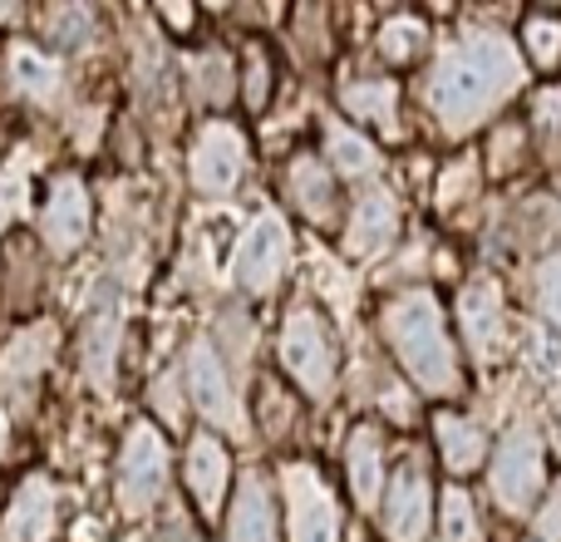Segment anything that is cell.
Instances as JSON below:
<instances>
[{"label": "cell", "instance_id": "obj_1", "mask_svg": "<svg viewBox=\"0 0 561 542\" xmlns=\"http://www.w3.org/2000/svg\"><path fill=\"white\" fill-rule=\"evenodd\" d=\"M517 79H523V65L497 30L493 35H468L428 75V109L438 114L444 134H468L513 94Z\"/></svg>", "mask_w": 561, "mask_h": 542}, {"label": "cell", "instance_id": "obj_2", "mask_svg": "<svg viewBox=\"0 0 561 542\" xmlns=\"http://www.w3.org/2000/svg\"><path fill=\"white\" fill-rule=\"evenodd\" d=\"M385 336L394 346L399 365L428 389V395H454L458 389V355L444 330V310L428 291H404L385 306Z\"/></svg>", "mask_w": 561, "mask_h": 542}, {"label": "cell", "instance_id": "obj_3", "mask_svg": "<svg viewBox=\"0 0 561 542\" xmlns=\"http://www.w3.org/2000/svg\"><path fill=\"white\" fill-rule=\"evenodd\" d=\"M280 365L316 399H325L330 385H335V350H330L325 326L310 306H290L286 326H280Z\"/></svg>", "mask_w": 561, "mask_h": 542}, {"label": "cell", "instance_id": "obj_4", "mask_svg": "<svg viewBox=\"0 0 561 542\" xmlns=\"http://www.w3.org/2000/svg\"><path fill=\"white\" fill-rule=\"evenodd\" d=\"M168 484V444L153 425H134L118 454V504L124 513H148Z\"/></svg>", "mask_w": 561, "mask_h": 542}, {"label": "cell", "instance_id": "obj_5", "mask_svg": "<svg viewBox=\"0 0 561 542\" xmlns=\"http://www.w3.org/2000/svg\"><path fill=\"white\" fill-rule=\"evenodd\" d=\"M493 498L507 508V513H527L533 498L542 494V478H547V454H542V439L533 429H513V434L497 444L493 454Z\"/></svg>", "mask_w": 561, "mask_h": 542}, {"label": "cell", "instance_id": "obj_6", "mask_svg": "<svg viewBox=\"0 0 561 542\" xmlns=\"http://www.w3.org/2000/svg\"><path fill=\"white\" fill-rule=\"evenodd\" d=\"M183 395H193L197 415L207 425L227 429V434H242V405H237V389L227 380V365L217 360V350L207 340H193L187 346V365H183Z\"/></svg>", "mask_w": 561, "mask_h": 542}, {"label": "cell", "instance_id": "obj_7", "mask_svg": "<svg viewBox=\"0 0 561 542\" xmlns=\"http://www.w3.org/2000/svg\"><path fill=\"white\" fill-rule=\"evenodd\" d=\"M286 484V518H290V542H340V508L335 494L316 478L310 464H290L280 474Z\"/></svg>", "mask_w": 561, "mask_h": 542}, {"label": "cell", "instance_id": "obj_8", "mask_svg": "<svg viewBox=\"0 0 561 542\" xmlns=\"http://www.w3.org/2000/svg\"><path fill=\"white\" fill-rule=\"evenodd\" d=\"M286 257H290L286 223H280L276 213H262V217H256V223L242 233V242H237L232 271H237V281H242L247 291L266 296V291H272L276 281H280V271H286Z\"/></svg>", "mask_w": 561, "mask_h": 542}, {"label": "cell", "instance_id": "obj_9", "mask_svg": "<svg viewBox=\"0 0 561 542\" xmlns=\"http://www.w3.org/2000/svg\"><path fill=\"white\" fill-rule=\"evenodd\" d=\"M247 173V144L232 124H207L193 144V183L207 197H227Z\"/></svg>", "mask_w": 561, "mask_h": 542}, {"label": "cell", "instance_id": "obj_10", "mask_svg": "<svg viewBox=\"0 0 561 542\" xmlns=\"http://www.w3.org/2000/svg\"><path fill=\"white\" fill-rule=\"evenodd\" d=\"M39 233H45V247L55 257H69L84 247L89 237V188L79 183L75 173L55 178L45 197V213H39Z\"/></svg>", "mask_w": 561, "mask_h": 542}, {"label": "cell", "instance_id": "obj_11", "mask_svg": "<svg viewBox=\"0 0 561 542\" xmlns=\"http://www.w3.org/2000/svg\"><path fill=\"white\" fill-rule=\"evenodd\" d=\"M428 523H434V494H428V478L419 464L399 468L394 484L385 498V533L389 542H424Z\"/></svg>", "mask_w": 561, "mask_h": 542}, {"label": "cell", "instance_id": "obj_12", "mask_svg": "<svg viewBox=\"0 0 561 542\" xmlns=\"http://www.w3.org/2000/svg\"><path fill=\"white\" fill-rule=\"evenodd\" d=\"M59 523V498L49 478H25L10 498V513L0 523V542H49Z\"/></svg>", "mask_w": 561, "mask_h": 542}, {"label": "cell", "instance_id": "obj_13", "mask_svg": "<svg viewBox=\"0 0 561 542\" xmlns=\"http://www.w3.org/2000/svg\"><path fill=\"white\" fill-rule=\"evenodd\" d=\"M187 488H193L197 508L207 518H217V508L227 504V488H232V454L217 434H197L187 449Z\"/></svg>", "mask_w": 561, "mask_h": 542}, {"label": "cell", "instance_id": "obj_14", "mask_svg": "<svg viewBox=\"0 0 561 542\" xmlns=\"http://www.w3.org/2000/svg\"><path fill=\"white\" fill-rule=\"evenodd\" d=\"M458 326H463V340L483 360L497 355V346H503V296H497L493 281L463 286V296H458Z\"/></svg>", "mask_w": 561, "mask_h": 542}, {"label": "cell", "instance_id": "obj_15", "mask_svg": "<svg viewBox=\"0 0 561 542\" xmlns=\"http://www.w3.org/2000/svg\"><path fill=\"white\" fill-rule=\"evenodd\" d=\"M394 233H399L394 197H389L385 188L359 193L355 217H350V227H345V247H350V252H355V257H375V252H385V247L394 242Z\"/></svg>", "mask_w": 561, "mask_h": 542}, {"label": "cell", "instance_id": "obj_16", "mask_svg": "<svg viewBox=\"0 0 561 542\" xmlns=\"http://www.w3.org/2000/svg\"><path fill=\"white\" fill-rule=\"evenodd\" d=\"M434 439H438V454H444L448 474H473L478 464L488 459V434L478 419L468 415H438L434 419Z\"/></svg>", "mask_w": 561, "mask_h": 542}, {"label": "cell", "instance_id": "obj_17", "mask_svg": "<svg viewBox=\"0 0 561 542\" xmlns=\"http://www.w3.org/2000/svg\"><path fill=\"white\" fill-rule=\"evenodd\" d=\"M232 542H276V504L262 474H242L232 504Z\"/></svg>", "mask_w": 561, "mask_h": 542}, {"label": "cell", "instance_id": "obj_18", "mask_svg": "<svg viewBox=\"0 0 561 542\" xmlns=\"http://www.w3.org/2000/svg\"><path fill=\"white\" fill-rule=\"evenodd\" d=\"M49 350H55V326H25L0 355V380L5 385H30L49 365Z\"/></svg>", "mask_w": 561, "mask_h": 542}, {"label": "cell", "instance_id": "obj_19", "mask_svg": "<svg viewBox=\"0 0 561 542\" xmlns=\"http://www.w3.org/2000/svg\"><path fill=\"white\" fill-rule=\"evenodd\" d=\"M350 488H355V504L359 508H375L379 484H385V454H379V434L375 429H355L350 434Z\"/></svg>", "mask_w": 561, "mask_h": 542}, {"label": "cell", "instance_id": "obj_20", "mask_svg": "<svg viewBox=\"0 0 561 542\" xmlns=\"http://www.w3.org/2000/svg\"><path fill=\"white\" fill-rule=\"evenodd\" d=\"M290 197H296V207L306 217L330 223V213H335V178H330V168L316 163V158H296L290 163Z\"/></svg>", "mask_w": 561, "mask_h": 542}, {"label": "cell", "instance_id": "obj_21", "mask_svg": "<svg viewBox=\"0 0 561 542\" xmlns=\"http://www.w3.org/2000/svg\"><path fill=\"white\" fill-rule=\"evenodd\" d=\"M325 154H330V168H335L340 178H369L379 168V148L369 144L365 134H355V128H325Z\"/></svg>", "mask_w": 561, "mask_h": 542}, {"label": "cell", "instance_id": "obj_22", "mask_svg": "<svg viewBox=\"0 0 561 542\" xmlns=\"http://www.w3.org/2000/svg\"><path fill=\"white\" fill-rule=\"evenodd\" d=\"M114 350H118V310H114V301H99L94 316H89V336H84L89 380L108 385V370H114Z\"/></svg>", "mask_w": 561, "mask_h": 542}, {"label": "cell", "instance_id": "obj_23", "mask_svg": "<svg viewBox=\"0 0 561 542\" xmlns=\"http://www.w3.org/2000/svg\"><path fill=\"white\" fill-rule=\"evenodd\" d=\"M10 79H15V89L25 99H55L59 94V65L30 45L10 49Z\"/></svg>", "mask_w": 561, "mask_h": 542}, {"label": "cell", "instance_id": "obj_24", "mask_svg": "<svg viewBox=\"0 0 561 542\" xmlns=\"http://www.w3.org/2000/svg\"><path fill=\"white\" fill-rule=\"evenodd\" d=\"M394 99L399 94L389 79H359V84H350L345 94H340V104L355 118H365V124H394Z\"/></svg>", "mask_w": 561, "mask_h": 542}, {"label": "cell", "instance_id": "obj_25", "mask_svg": "<svg viewBox=\"0 0 561 542\" xmlns=\"http://www.w3.org/2000/svg\"><path fill=\"white\" fill-rule=\"evenodd\" d=\"M424 39H428L424 20H414V15H394V20H385V30H379V55L394 59V65H409V59H414L419 49H424Z\"/></svg>", "mask_w": 561, "mask_h": 542}, {"label": "cell", "instance_id": "obj_26", "mask_svg": "<svg viewBox=\"0 0 561 542\" xmlns=\"http://www.w3.org/2000/svg\"><path fill=\"white\" fill-rule=\"evenodd\" d=\"M193 79H197V99H203V104L222 109L227 99H232V65H227L222 49H207V55H197Z\"/></svg>", "mask_w": 561, "mask_h": 542}, {"label": "cell", "instance_id": "obj_27", "mask_svg": "<svg viewBox=\"0 0 561 542\" xmlns=\"http://www.w3.org/2000/svg\"><path fill=\"white\" fill-rule=\"evenodd\" d=\"M444 538L448 542H483V528H478V513H473V498L463 488H448L444 494Z\"/></svg>", "mask_w": 561, "mask_h": 542}, {"label": "cell", "instance_id": "obj_28", "mask_svg": "<svg viewBox=\"0 0 561 542\" xmlns=\"http://www.w3.org/2000/svg\"><path fill=\"white\" fill-rule=\"evenodd\" d=\"M523 39H527V55H533V65H542V69H557L561 65V20L533 15L523 25Z\"/></svg>", "mask_w": 561, "mask_h": 542}, {"label": "cell", "instance_id": "obj_29", "mask_svg": "<svg viewBox=\"0 0 561 542\" xmlns=\"http://www.w3.org/2000/svg\"><path fill=\"white\" fill-rule=\"evenodd\" d=\"M242 94L247 109H266V99H272V55L262 45H252L242 59Z\"/></svg>", "mask_w": 561, "mask_h": 542}, {"label": "cell", "instance_id": "obj_30", "mask_svg": "<svg viewBox=\"0 0 561 542\" xmlns=\"http://www.w3.org/2000/svg\"><path fill=\"white\" fill-rule=\"evenodd\" d=\"M25 193H30V163L15 158V163L0 173V227H10L25 213Z\"/></svg>", "mask_w": 561, "mask_h": 542}, {"label": "cell", "instance_id": "obj_31", "mask_svg": "<svg viewBox=\"0 0 561 542\" xmlns=\"http://www.w3.org/2000/svg\"><path fill=\"white\" fill-rule=\"evenodd\" d=\"M533 114H537V138L547 144V154L561 158V89H542Z\"/></svg>", "mask_w": 561, "mask_h": 542}, {"label": "cell", "instance_id": "obj_32", "mask_svg": "<svg viewBox=\"0 0 561 542\" xmlns=\"http://www.w3.org/2000/svg\"><path fill=\"white\" fill-rule=\"evenodd\" d=\"M89 25H94V15L79 5H65V10H49V35L59 39V45H79V39L89 35Z\"/></svg>", "mask_w": 561, "mask_h": 542}, {"label": "cell", "instance_id": "obj_33", "mask_svg": "<svg viewBox=\"0 0 561 542\" xmlns=\"http://www.w3.org/2000/svg\"><path fill=\"white\" fill-rule=\"evenodd\" d=\"M537 301H542V310L561 326V252L542 267V276H537Z\"/></svg>", "mask_w": 561, "mask_h": 542}, {"label": "cell", "instance_id": "obj_34", "mask_svg": "<svg viewBox=\"0 0 561 542\" xmlns=\"http://www.w3.org/2000/svg\"><path fill=\"white\" fill-rule=\"evenodd\" d=\"M468 193H473V163H454L444 173V183H438V203L454 207V203H463Z\"/></svg>", "mask_w": 561, "mask_h": 542}, {"label": "cell", "instance_id": "obj_35", "mask_svg": "<svg viewBox=\"0 0 561 542\" xmlns=\"http://www.w3.org/2000/svg\"><path fill=\"white\" fill-rule=\"evenodd\" d=\"M153 405L163 409L168 425H183V385H178V375H163L153 385Z\"/></svg>", "mask_w": 561, "mask_h": 542}, {"label": "cell", "instance_id": "obj_36", "mask_svg": "<svg viewBox=\"0 0 561 542\" xmlns=\"http://www.w3.org/2000/svg\"><path fill=\"white\" fill-rule=\"evenodd\" d=\"M517 154H523V128H497L493 148H488V158H493L497 173H507V168L517 163Z\"/></svg>", "mask_w": 561, "mask_h": 542}, {"label": "cell", "instance_id": "obj_37", "mask_svg": "<svg viewBox=\"0 0 561 542\" xmlns=\"http://www.w3.org/2000/svg\"><path fill=\"white\" fill-rule=\"evenodd\" d=\"M537 538H542V542H561V488L547 498L542 513H537Z\"/></svg>", "mask_w": 561, "mask_h": 542}, {"label": "cell", "instance_id": "obj_38", "mask_svg": "<svg viewBox=\"0 0 561 542\" xmlns=\"http://www.w3.org/2000/svg\"><path fill=\"white\" fill-rule=\"evenodd\" d=\"M163 20H168L173 30H187V25H193V10H187V5H168Z\"/></svg>", "mask_w": 561, "mask_h": 542}, {"label": "cell", "instance_id": "obj_39", "mask_svg": "<svg viewBox=\"0 0 561 542\" xmlns=\"http://www.w3.org/2000/svg\"><path fill=\"white\" fill-rule=\"evenodd\" d=\"M0 449H5V419H0Z\"/></svg>", "mask_w": 561, "mask_h": 542}]
</instances>
